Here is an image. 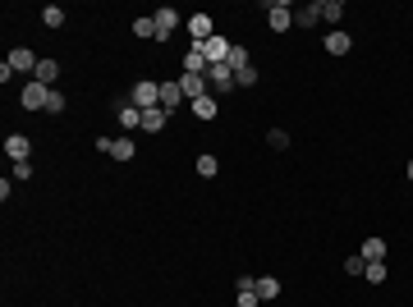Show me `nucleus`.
Returning a JSON list of instances; mask_svg holds the SVG:
<instances>
[{
	"mask_svg": "<svg viewBox=\"0 0 413 307\" xmlns=\"http://www.w3.org/2000/svg\"><path fill=\"white\" fill-rule=\"evenodd\" d=\"M129 106L156 110V106H161V83H152V78H138L134 88H129Z\"/></svg>",
	"mask_w": 413,
	"mask_h": 307,
	"instance_id": "nucleus-1",
	"label": "nucleus"
},
{
	"mask_svg": "<svg viewBox=\"0 0 413 307\" xmlns=\"http://www.w3.org/2000/svg\"><path fill=\"white\" fill-rule=\"evenodd\" d=\"M266 28H271V32H290L294 28V5L271 0V5H266Z\"/></svg>",
	"mask_w": 413,
	"mask_h": 307,
	"instance_id": "nucleus-2",
	"label": "nucleus"
},
{
	"mask_svg": "<svg viewBox=\"0 0 413 307\" xmlns=\"http://www.w3.org/2000/svg\"><path fill=\"white\" fill-rule=\"evenodd\" d=\"M207 88H212V96L234 92V69H229V64H212V69H207Z\"/></svg>",
	"mask_w": 413,
	"mask_h": 307,
	"instance_id": "nucleus-3",
	"label": "nucleus"
},
{
	"mask_svg": "<svg viewBox=\"0 0 413 307\" xmlns=\"http://www.w3.org/2000/svg\"><path fill=\"white\" fill-rule=\"evenodd\" d=\"M156 42H170V32H175V28H179V10H170V5H161V10H156Z\"/></svg>",
	"mask_w": 413,
	"mask_h": 307,
	"instance_id": "nucleus-4",
	"label": "nucleus"
},
{
	"mask_svg": "<svg viewBox=\"0 0 413 307\" xmlns=\"http://www.w3.org/2000/svg\"><path fill=\"white\" fill-rule=\"evenodd\" d=\"M216 37V23H212V14H188V42H212Z\"/></svg>",
	"mask_w": 413,
	"mask_h": 307,
	"instance_id": "nucleus-5",
	"label": "nucleus"
},
{
	"mask_svg": "<svg viewBox=\"0 0 413 307\" xmlns=\"http://www.w3.org/2000/svg\"><path fill=\"white\" fill-rule=\"evenodd\" d=\"M46 92H51V88H42V83H23V92H18V106L23 110H46Z\"/></svg>",
	"mask_w": 413,
	"mask_h": 307,
	"instance_id": "nucleus-6",
	"label": "nucleus"
},
{
	"mask_svg": "<svg viewBox=\"0 0 413 307\" xmlns=\"http://www.w3.org/2000/svg\"><path fill=\"white\" fill-rule=\"evenodd\" d=\"M175 83H179L184 101H198V96H207V92H212V88H207V78H202V74H179Z\"/></svg>",
	"mask_w": 413,
	"mask_h": 307,
	"instance_id": "nucleus-7",
	"label": "nucleus"
},
{
	"mask_svg": "<svg viewBox=\"0 0 413 307\" xmlns=\"http://www.w3.org/2000/svg\"><path fill=\"white\" fill-rule=\"evenodd\" d=\"M37 64H42V55H32L28 46L10 51V69H14V74H37Z\"/></svg>",
	"mask_w": 413,
	"mask_h": 307,
	"instance_id": "nucleus-8",
	"label": "nucleus"
},
{
	"mask_svg": "<svg viewBox=\"0 0 413 307\" xmlns=\"http://www.w3.org/2000/svg\"><path fill=\"white\" fill-rule=\"evenodd\" d=\"M5 156H10V161H28L32 156V138L28 133H10V138H5Z\"/></svg>",
	"mask_w": 413,
	"mask_h": 307,
	"instance_id": "nucleus-9",
	"label": "nucleus"
},
{
	"mask_svg": "<svg viewBox=\"0 0 413 307\" xmlns=\"http://www.w3.org/2000/svg\"><path fill=\"white\" fill-rule=\"evenodd\" d=\"M207 69H212V64H207L202 46H198V42H188V51H184V74H202V78H207Z\"/></svg>",
	"mask_w": 413,
	"mask_h": 307,
	"instance_id": "nucleus-10",
	"label": "nucleus"
},
{
	"mask_svg": "<svg viewBox=\"0 0 413 307\" xmlns=\"http://www.w3.org/2000/svg\"><path fill=\"white\" fill-rule=\"evenodd\" d=\"M321 46L331 51V55H349V51H353V37H349L345 28H331V32H326V42H321Z\"/></svg>",
	"mask_w": 413,
	"mask_h": 307,
	"instance_id": "nucleus-11",
	"label": "nucleus"
},
{
	"mask_svg": "<svg viewBox=\"0 0 413 307\" xmlns=\"http://www.w3.org/2000/svg\"><path fill=\"white\" fill-rule=\"evenodd\" d=\"M321 23V0H312V5H303V10H294V28L312 32Z\"/></svg>",
	"mask_w": 413,
	"mask_h": 307,
	"instance_id": "nucleus-12",
	"label": "nucleus"
},
{
	"mask_svg": "<svg viewBox=\"0 0 413 307\" xmlns=\"http://www.w3.org/2000/svg\"><path fill=\"white\" fill-rule=\"evenodd\" d=\"M202 55H207V64H225V60H229V42L216 32L212 42H202Z\"/></svg>",
	"mask_w": 413,
	"mask_h": 307,
	"instance_id": "nucleus-13",
	"label": "nucleus"
},
{
	"mask_svg": "<svg viewBox=\"0 0 413 307\" xmlns=\"http://www.w3.org/2000/svg\"><path fill=\"white\" fill-rule=\"evenodd\" d=\"M55 78H60V60H51V55H46V60L37 64L32 83H42V88H55Z\"/></svg>",
	"mask_w": 413,
	"mask_h": 307,
	"instance_id": "nucleus-14",
	"label": "nucleus"
},
{
	"mask_svg": "<svg viewBox=\"0 0 413 307\" xmlns=\"http://www.w3.org/2000/svg\"><path fill=\"white\" fill-rule=\"evenodd\" d=\"M129 129H142V110L129 106V96L120 101V133H129Z\"/></svg>",
	"mask_w": 413,
	"mask_h": 307,
	"instance_id": "nucleus-15",
	"label": "nucleus"
},
{
	"mask_svg": "<svg viewBox=\"0 0 413 307\" xmlns=\"http://www.w3.org/2000/svg\"><path fill=\"white\" fill-rule=\"evenodd\" d=\"M253 293H258L262 303H275V298H280V280H275V276H258Z\"/></svg>",
	"mask_w": 413,
	"mask_h": 307,
	"instance_id": "nucleus-16",
	"label": "nucleus"
},
{
	"mask_svg": "<svg viewBox=\"0 0 413 307\" xmlns=\"http://www.w3.org/2000/svg\"><path fill=\"white\" fill-rule=\"evenodd\" d=\"M188 106H193V115H198V120H216V110H221V101H216V96L207 92V96H198V101H188Z\"/></svg>",
	"mask_w": 413,
	"mask_h": 307,
	"instance_id": "nucleus-17",
	"label": "nucleus"
},
{
	"mask_svg": "<svg viewBox=\"0 0 413 307\" xmlns=\"http://www.w3.org/2000/svg\"><path fill=\"white\" fill-rule=\"evenodd\" d=\"M358 257L372 266V261H386V239H367L363 248H358Z\"/></svg>",
	"mask_w": 413,
	"mask_h": 307,
	"instance_id": "nucleus-18",
	"label": "nucleus"
},
{
	"mask_svg": "<svg viewBox=\"0 0 413 307\" xmlns=\"http://www.w3.org/2000/svg\"><path fill=\"white\" fill-rule=\"evenodd\" d=\"M166 124H170V115L161 106H156V110H142V129H147V133H161Z\"/></svg>",
	"mask_w": 413,
	"mask_h": 307,
	"instance_id": "nucleus-19",
	"label": "nucleus"
},
{
	"mask_svg": "<svg viewBox=\"0 0 413 307\" xmlns=\"http://www.w3.org/2000/svg\"><path fill=\"white\" fill-rule=\"evenodd\" d=\"M179 101H184V92H179V83H161V110H166V115H170V110L179 106Z\"/></svg>",
	"mask_w": 413,
	"mask_h": 307,
	"instance_id": "nucleus-20",
	"label": "nucleus"
},
{
	"mask_svg": "<svg viewBox=\"0 0 413 307\" xmlns=\"http://www.w3.org/2000/svg\"><path fill=\"white\" fill-rule=\"evenodd\" d=\"M110 156H115V161H134V156H138L134 138H129V133H120V138H115V147H110Z\"/></svg>",
	"mask_w": 413,
	"mask_h": 307,
	"instance_id": "nucleus-21",
	"label": "nucleus"
},
{
	"mask_svg": "<svg viewBox=\"0 0 413 307\" xmlns=\"http://www.w3.org/2000/svg\"><path fill=\"white\" fill-rule=\"evenodd\" d=\"M340 18H345V0H321V23H336L340 28Z\"/></svg>",
	"mask_w": 413,
	"mask_h": 307,
	"instance_id": "nucleus-22",
	"label": "nucleus"
},
{
	"mask_svg": "<svg viewBox=\"0 0 413 307\" xmlns=\"http://www.w3.org/2000/svg\"><path fill=\"white\" fill-rule=\"evenodd\" d=\"M193 170H198L202 179H216V170H221V161H216L212 152H202V156H198V165H193Z\"/></svg>",
	"mask_w": 413,
	"mask_h": 307,
	"instance_id": "nucleus-23",
	"label": "nucleus"
},
{
	"mask_svg": "<svg viewBox=\"0 0 413 307\" xmlns=\"http://www.w3.org/2000/svg\"><path fill=\"white\" fill-rule=\"evenodd\" d=\"M134 37H142V42H147V37H156V18H152V14L134 18Z\"/></svg>",
	"mask_w": 413,
	"mask_h": 307,
	"instance_id": "nucleus-24",
	"label": "nucleus"
},
{
	"mask_svg": "<svg viewBox=\"0 0 413 307\" xmlns=\"http://www.w3.org/2000/svg\"><path fill=\"white\" fill-rule=\"evenodd\" d=\"M64 106H69V101H64V92H60V88H51V92H46V115H60Z\"/></svg>",
	"mask_w": 413,
	"mask_h": 307,
	"instance_id": "nucleus-25",
	"label": "nucleus"
},
{
	"mask_svg": "<svg viewBox=\"0 0 413 307\" xmlns=\"http://www.w3.org/2000/svg\"><path fill=\"white\" fill-rule=\"evenodd\" d=\"M386 276H390V271H386V261H372V266L363 271V280H367V284H386Z\"/></svg>",
	"mask_w": 413,
	"mask_h": 307,
	"instance_id": "nucleus-26",
	"label": "nucleus"
},
{
	"mask_svg": "<svg viewBox=\"0 0 413 307\" xmlns=\"http://www.w3.org/2000/svg\"><path fill=\"white\" fill-rule=\"evenodd\" d=\"M258 83V64H244L239 74H234V88H253Z\"/></svg>",
	"mask_w": 413,
	"mask_h": 307,
	"instance_id": "nucleus-27",
	"label": "nucleus"
},
{
	"mask_svg": "<svg viewBox=\"0 0 413 307\" xmlns=\"http://www.w3.org/2000/svg\"><path fill=\"white\" fill-rule=\"evenodd\" d=\"M42 23H46V28H60V23H64V10H60V5H46V10H42Z\"/></svg>",
	"mask_w": 413,
	"mask_h": 307,
	"instance_id": "nucleus-28",
	"label": "nucleus"
},
{
	"mask_svg": "<svg viewBox=\"0 0 413 307\" xmlns=\"http://www.w3.org/2000/svg\"><path fill=\"white\" fill-rule=\"evenodd\" d=\"M225 64L234 69V74H239V69H244V64H253V60H248V51H244V46H229V60H225Z\"/></svg>",
	"mask_w": 413,
	"mask_h": 307,
	"instance_id": "nucleus-29",
	"label": "nucleus"
},
{
	"mask_svg": "<svg viewBox=\"0 0 413 307\" xmlns=\"http://www.w3.org/2000/svg\"><path fill=\"white\" fill-rule=\"evenodd\" d=\"M266 147L285 152V147H290V133H285V129H271V133H266Z\"/></svg>",
	"mask_w": 413,
	"mask_h": 307,
	"instance_id": "nucleus-30",
	"label": "nucleus"
},
{
	"mask_svg": "<svg viewBox=\"0 0 413 307\" xmlns=\"http://www.w3.org/2000/svg\"><path fill=\"white\" fill-rule=\"evenodd\" d=\"M367 271V261L358 257V252H353V257H345V276H363Z\"/></svg>",
	"mask_w": 413,
	"mask_h": 307,
	"instance_id": "nucleus-31",
	"label": "nucleus"
},
{
	"mask_svg": "<svg viewBox=\"0 0 413 307\" xmlns=\"http://www.w3.org/2000/svg\"><path fill=\"white\" fill-rule=\"evenodd\" d=\"M234 307H262V298L253 289H239V298H234Z\"/></svg>",
	"mask_w": 413,
	"mask_h": 307,
	"instance_id": "nucleus-32",
	"label": "nucleus"
},
{
	"mask_svg": "<svg viewBox=\"0 0 413 307\" xmlns=\"http://www.w3.org/2000/svg\"><path fill=\"white\" fill-rule=\"evenodd\" d=\"M14 179H32V161H14Z\"/></svg>",
	"mask_w": 413,
	"mask_h": 307,
	"instance_id": "nucleus-33",
	"label": "nucleus"
},
{
	"mask_svg": "<svg viewBox=\"0 0 413 307\" xmlns=\"http://www.w3.org/2000/svg\"><path fill=\"white\" fill-rule=\"evenodd\" d=\"M404 174H409V184H413V161H409V170H404Z\"/></svg>",
	"mask_w": 413,
	"mask_h": 307,
	"instance_id": "nucleus-34",
	"label": "nucleus"
}]
</instances>
